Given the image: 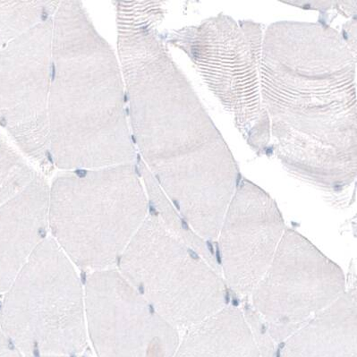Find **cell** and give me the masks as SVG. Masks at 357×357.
<instances>
[{
    "label": "cell",
    "instance_id": "obj_9",
    "mask_svg": "<svg viewBox=\"0 0 357 357\" xmlns=\"http://www.w3.org/2000/svg\"><path fill=\"white\" fill-rule=\"evenodd\" d=\"M50 186L37 175L0 205V294H4L48 238Z\"/></svg>",
    "mask_w": 357,
    "mask_h": 357
},
{
    "label": "cell",
    "instance_id": "obj_7",
    "mask_svg": "<svg viewBox=\"0 0 357 357\" xmlns=\"http://www.w3.org/2000/svg\"><path fill=\"white\" fill-rule=\"evenodd\" d=\"M53 15L0 50V126L22 151L50 159Z\"/></svg>",
    "mask_w": 357,
    "mask_h": 357
},
{
    "label": "cell",
    "instance_id": "obj_6",
    "mask_svg": "<svg viewBox=\"0 0 357 357\" xmlns=\"http://www.w3.org/2000/svg\"><path fill=\"white\" fill-rule=\"evenodd\" d=\"M88 337L98 357H174L180 336L116 268L85 281Z\"/></svg>",
    "mask_w": 357,
    "mask_h": 357
},
{
    "label": "cell",
    "instance_id": "obj_5",
    "mask_svg": "<svg viewBox=\"0 0 357 357\" xmlns=\"http://www.w3.org/2000/svg\"><path fill=\"white\" fill-rule=\"evenodd\" d=\"M342 268L287 229L273 261L250 296V306L280 345L346 293Z\"/></svg>",
    "mask_w": 357,
    "mask_h": 357
},
{
    "label": "cell",
    "instance_id": "obj_1",
    "mask_svg": "<svg viewBox=\"0 0 357 357\" xmlns=\"http://www.w3.org/2000/svg\"><path fill=\"white\" fill-rule=\"evenodd\" d=\"M119 60L79 1L53 15L50 158L65 172L134 164Z\"/></svg>",
    "mask_w": 357,
    "mask_h": 357
},
{
    "label": "cell",
    "instance_id": "obj_8",
    "mask_svg": "<svg viewBox=\"0 0 357 357\" xmlns=\"http://www.w3.org/2000/svg\"><path fill=\"white\" fill-rule=\"evenodd\" d=\"M287 229L270 195L249 182L236 188L216 240L222 277L234 293L242 298L250 296Z\"/></svg>",
    "mask_w": 357,
    "mask_h": 357
},
{
    "label": "cell",
    "instance_id": "obj_13",
    "mask_svg": "<svg viewBox=\"0 0 357 357\" xmlns=\"http://www.w3.org/2000/svg\"><path fill=\"white\" fill-rule=\"evenodd\" d=\"M37 175L21 154L0 135V205L26 188Z\"/></svg>",
    "mask_w": 357,
    "mask_h": 357
},
{
    "label": "cell",
    "instance_id": "obj_12",
    "mask_svg": "<svg viewBox=\"0 0 357 357\" xmlns=\"http://www.w3.org/2000/svg\"><path fill=\"white\" fill-rule=\"evenodd\" d=\"M59 2L0 1V50L55 13Z\"/></svg>",
    "mask_w": 357,
    "mask_h": 357
},
{
    "label": "cell",
    "instance_id": "obj_14",
    "mask_svg": "<svg viewBox=\"0 0 357 357\" xmlns=\"http://www.w3.org/2000/svg\"><path fill=\"white\" fill-rule=\"evenodd\" d=\"M242 311L250 325L252 333H254L261 357H277V350L275 347L276 343L271 339L261 318L256 314L250 305H245Z\"/></svg>",
    "mask_w": 357,
    "mask_h": 357
},
{
    "label": "cell",
    "instance_id": "obj_15",
    "mask_svg": "<svg viewBox=\"0 0 357 357\" xmlns=\"http://www.w3.org/2000/svg\"><path fill=\"white\" fill-rule=\"evenodd\" d=\"M0 357H23L17 346L0 331Z\"/></svg>",
    "mask_w": 357,
    "mask_h": 357
},
{
    "label": "cell",
    "instance_id": "obj_4",
    "mask_svg": "<svg viewBox=\"0 0 357 357\" xmlns=\"http://www.w3.org/2000/svg\"><path fill=\"white\" fill-rule=\"evenodd\" d=\"M119 273L178 330H188L229 305L216 268L149 214L119 258Z\"/></svg>",
    "mask_w": 357,
    "mask_h": 357
},
{
    "label": "cell",
    "instance_id": "obj_3",
    "mask_svg": "<svg viewBox=\"0 0 357 357\" xmlns=\"http://www.w3.org/2000/svg\"><path fill=\"white\" fill-rule=\"evenodd\" d=\"M75 266L48 236L4 293L0 331L25 356L87 349L84 287Z\"/></svg>",
    "mask_w": 357,
    "mask_h": 357
},
{
    "label": "cell",
    "instance_id": "obj_2",
    "mask_svg": "<svg viewBox=\"0 0 357 357\" xmlns=\"http://www.w3.org/2000/svg\"><path fill=\"white\" fill-rule=\"evenodd\" d=\"M148 215L134 164L66 172L50 186L52 238L83 270L116 268Z\"/></svg>",
    "mask_w": 357,
    "mask_h": 357
},
{
    "label": "cell",
    "instance_id": "obj_10",
    "mask_svg": "<svg viewBox=\"0 0 357 357\" xmlns=\"http://www.w3.org/2000/svg\"><path fill=\"white\" fill-rule=\"evenodd\" d=\"M280 347L277 357H357L356 287L347 289Z\"/></svg>",
    "mask_w": 357,
    "mask_h": 357
},
{
    "label": "cell",
    "instance_id": "obj_16",
    "mask_svg": "<svg viewBox=\"0 0 357 357\" xmlns=\"http://www.w3.org/2000/svg\"><path fill=\"white\" fill-rule=\"evenodd\" d=\"M25 357H91L86 354H79V355H66V356H25Z\"/></svg>",
    "mask_w": 357,
    "mask_h": 357
},
{
    "label": "cell",
    "instance_id": "obj_11",
    "mask_svg": "<svg viewBox=\"0 0 357 357\" xmlns=\"http://www.w3.org/2000/svg\"><path fill=\"white\" fill-rule=\"evenodd\" d=\"M185 331L174 357H261L250 325L236 306Z\"/></svg>",
    "mask_w": 357,
    "mask_h": 357
}]
</instances>
